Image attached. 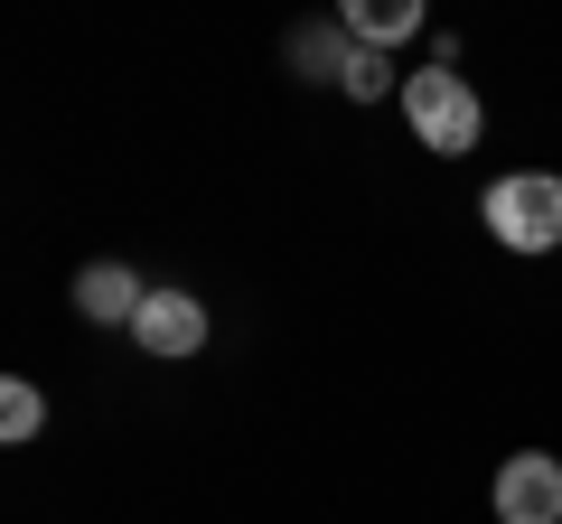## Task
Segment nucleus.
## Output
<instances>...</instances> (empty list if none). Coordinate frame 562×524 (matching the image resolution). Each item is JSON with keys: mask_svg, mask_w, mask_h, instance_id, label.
I'll return each instance as SVG.
<instances>
[{"mask_svg": "<svg viewBox=\"0 0 562 524\" xmlns=\"http://www.w3.org/2000/svg\"><path fill=\"white\" fill-rule=\"evenodd\" d=\"M291 57H301L310 76L347 84V66H357V38H347V29H301V38H291Z\"/></svg>", "mask_w": 562, "mask_h": 524, "instance_id": "0eeeda50", "label": "nucleus"}, {"mask_svg": "<svg viewBox=\"0 0 562 524\" xmlns=\"http://www.w3.org/2000/svg\"><path fill=\"white\" fill-rule=\"evenodd\" d=\"M132 346L140 356H198L206 346V300L198 291H150L140 319H132Z\"/></svg>", "mask_w": 562, "mask_h": 524, "instance_id": "20e7f679", "label": "nucleus"}, {"mask_svg": "<svg viewBox=\"0 0 562 524\" xmlns=\"http://www.w3.org/2000/svg\"><path fill=\"white\" fill-rule=\"evenodd\" d=\"M338 94L384 103V94H403V66H394V57H375V47H357V66H347V84H338Z\"/></svg>", "mask_w": 562, "mask_h": 524, "instance_id": "1a4fd4ad", "label": "nucleus"}, {"mask_svg": "<svg viewBox=\"0 0 562 524\" xmlns=\"http://www.w3.org/2000/svg\"><path fill=\"white\" fill-rule=\"evenodd\" d=\"M38 431H47V394L29 375H10L0 384V441H38Z\"/></svg>", "mask_w": 562, "mask_h": 524, "instance_id": "6e6552de", "label": "nucleus"}, {"mask_svg": "<svg viewBox=\"0 0 562 524\" xmlns=\"http://www.w3.org/2000/svg\"><path fill=\"white\" fill-rule=\"evenodd\" d=\"M479 216L506 253H553L562 243V169H506L479 197Z\"/></svg>", "mask_w": 562, "mask_h": 524, "instance_id": "f03ea898", "label": "nucleus"}, {"mask_svg": "<svg viewBox=\"0 0 562 524\" xmlns=\"http://www.w3.org/2000/svg\"><path fill=\"white\" fill-rule=\"evenodd\" d=\"M140 300H150V282H140L132 262H85V272H76V309L94 328H132Z\"/></svg>", "mask_w": 562, "mask_h": 524, "instance_id": "39448f33", "label": "nucleus"}, {"mask_svg": "<svg viewBox=\"0 0 562 524\" xmlns=\"http://www.w3.org/2000/svg\"><path fill=\"white\" fill-rule=\"evenodd\" d=\"M497 524H562V459L553 449H516L497 468Z\"/></svg>", "mask_w": 562, "mask_h": 524, "instance_id": "7ed1b4c3", "label": "nucleus"}, {"mask_svg": "<svg viewBox=\"0 0 562 524\" xmlns=\"http://www.w3.org/2000/svg\"><path fill=\"white\" fill-rule=\"evenodd\" d=\"M338 29H347L357 47H375V57H384V47H403V38L422 29V10H413V0H347Z\"/></svg>", "mask_w": 562, "mask_h": 524, "instance_id": "423d86ee", "label": "nucleus"}, {"mask_svg": "<svg viewBox=\"0 0 562 524\" xmlns=\"http://www.w3.org/2000/svg\"><path fill=\"white\" fill-rule=\"evenodd\" d=\"M394 103H403V122H413V141L431 150V160H460L487 132V103H479V84H469L460 66H413Z\"/></svg>", "mask_w": 562, "mask_h": 524, "instance_id": "f257e3e1", "label": "nucleus"}]
</instances>
